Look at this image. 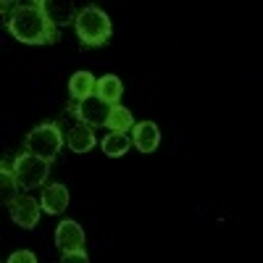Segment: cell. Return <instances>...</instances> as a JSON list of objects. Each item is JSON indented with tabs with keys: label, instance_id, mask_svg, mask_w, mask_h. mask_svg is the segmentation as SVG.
<instances>
[{
	"label": "cell",
	"instance_id": "obj_1",
	"mask_svg": "<svg viewBox=\"0 0 263 263\" xmlns=\"http://www.w3.org/2000/svg\"><path fill=\"white\" fill-rule=\"evenodd\" d=\"M6 32L24 45H55L61 40V29L53 24L42 0H24L18 3L3 21Z\"/></svg>",
	"mask_w": 263,
	"mask_h": 263
},
{
	"label": "cell",
	"instance_id": "obj_2",
	"mask_svg": "<svg viewBox=\"0 0 263 263\" xmlns=\"http://www.w3.org/2000/svg\"><path fill=\"white\" fill-rule=\"evenodd\" d=\"M74 29H77V37H79V42L84 48H103L114 37L111 16L98 6L79 8L77 16H74Z\"/></svg>",
	"mask_w": 263,
	"mask_h": 263
},
{
	"label": "cell",
	"instance_id": "obj_3",
	"mask_svg": "<svg viewBox=\"0 0 263 263\" xmlns=\"http://www.w3.org/2000/svg\"><path fill=\"white\" fill-rule=\"evenodd\" d=\"M21 150H27V153H32V156L53 163L61 156V150H63V129H61V124L58 121H42V124H37L34 129L27 132L24 147H21Z\"/></svg>",
	"mask_w": 263,
	"mask_h": 263
},
{
	"label": "cell",
	"instance_id": "obj_4",
	"mask_svg": "<svg viewBox=\"0 0 263 263\" xmlns=\"http://www.w3.org/2000/svg\"><path fill=\"white\" fill-rule=\"evenodd\" d=\"M11 168H13V177L18 182V190H24V192L27 190H40L50 179V163L32 156V153H27V150H21L18 156H13Z\"/></svg>",
	"mask_w": 263,
	"mask_h": 263
},
{
	"label": "cell",
	"instance_id": "obj_5",
	"mask_svg": "<svg viewBox=\"0 0 263 263\" xmlns=\"http://www.w3.org/2000/svg\"><path fill=\"white\" fill-rule=\"evenodd\" d=\"M108 108H111L108 103H103L100 98L90 95V98H84V100H79V103H71V100H69V105H66V114H71L77 121L98 129V126H105Z\"/></svg>",
	"mask_w": 263,
	"mask_h": 263
},
{
	"label": "cell",
	"instance_id": "obj_6",
	"mask_svg": "<svg viewBox=\"0 0 263 263\" xmlns=\"http://www.w3.org/2000/svg\"><path fill=\"white\" fill-rule=\"evenodd\" d=\"M8 213H11V218H13L16 227H21V229H34L37 221H40L42 205H40L37 197H32L29 192H24V195L18 192L13 200H11V205H8Z\"/></svg>",
	"mask_w": 263,
	"mask_h": 263
},
{
	"label": "cell",
	"instance_id": "obj_7",
	"mask_svg": "<svg viewBox=\"0 0 263 263\" xmlns=\"http://www.w3.org/2000/svg\"><path fill=\"white\" fill-rule=\"evenodd\" d=\"M55 248L61 253L69 250H84L87 239H84V229L74 221V218H63V221L55 227Z\"/></svg>",
	"mask_w": 263,
	"mask_h": 263
},
{
	"label": "cell",
	"instance_id": "obj_8",
	"mask_svg": "<svg viewBox=\"0 0 263 263\" xmlns=\"http://www.w3.org/2000/svg\"><path fill=\"white\" fill-rule=\"evenodd\" d=\"M132 147H137L140 153H156L161 145V129L156 121H135V126L129 129Z\"/></svg>",
	"mask_w": 263,
	"mask_h": 263
},
{
	"label": "cell",
	"instance_id": "obj_9",
	"mask_svg": "<svg viewBox=\"0 0 263 263\" xmlns=\"http://www.w3.org/2000/svg\"><path fill=\"white\" fill-rule=\"evenodd\" d=\"M69 190H66V184L61 182H45L42 184V197H40V205L42 211H45L48 216H58L63 213L66 208H69Z\"/></svg>",
	"mask_w": 263,
	"mask_h": 263
},
{
	"label": "cell",
	"instance_id": "obj_10",
	"mask_svg": "<svg viewBox=\"0 0 263 263\" xmlns=\"http://www.w3.org/2000/svg\"><path fill=\"white\" fill-rule=\"evenodd\" d=\"M63 142H66V147L74 150V153H90V150L98 145V137H95V129H92V126L77 121L69 132H66Z\"/></svg>",
	"mask_w": 263,
	"mask_h": 263
},
{
	"label": "cell",
	"instance_id": "obj_11",
	"mask_svg": "<svg viewBox=\"0 0 263 263\" xmlns=\"http://www.w3.org/2000/svg\"><path fill=\"white\" fill-rule=\"evenodd\" d=\"M95 98H100L103 103L114 105V103H121L124 98V84L116 74H105L100 79H95Z\"/></svg>",
	"mask_w": 263,
	"mask_h": 263
},
{
	"label": "cell",
	"instance_id": "obj_12",
	"mask_svg": "<svg viewBox=\"0 0 263 263\" xmlns=\"http://www.w3.org/2000/svg\"><path fill=\"white\" fill-rule=\"evenodd\" d=\"M42 6H45L48 16L53 18V24L61 29V27H69L74 24V16H77V8L71 0H42Z\"/></svg>",
	"mask_w": 263,
	"mask_h": 263
},
{
	"label": "cell",
	"instance_id": "obj_13",
	"mask_svg": "<svg viewBox=\"0 0 263 263\" xmlns=\"http://www.w3.org/2000/svg\"><path fill=\"white\" fill-rule=\"evenodd\" d=\"M21 190H18V182H16V177H13V168H11V163L0 156V205H11V200L18 195Z\"/></svg>",
	"mask_w": 263,
	"mask_h": 263
},
{
	"label": "cell",
	"instance_id": "obj_14",
	"mask_svg": "<svg viewBox=\"0 0 263 263\" xmlns=\"http://www.w3.org/2000/svg\"><path fill=\"white\" fill-rule=\"evenodd\" d=\"M135 126V116H132V111L126 105L121 103H114L111 108H108V119H105V129L108 132H126Z\"/></svg>",
	"mask_w": 263,
	"mask_h": 263
},
{
	"label": "cell",
	"instance_id": "obj_15",
	"mask_svg": "<svg viewBox=\"0 0 263 263\" xmlns=\"http://www.w3.org/2000/svg\"><path fill=\"white\" fill-rule=\"evenodd\" d=\"M95 95V77L90 71H77L71 79H69V98L71 103H79L84 98Z\"/></svg>",
	"mask_w": 263,
	"mask_h": 263
},
{
	"label": "cell",
	"instance_id": "obj_16",
	"mask_svg": "<svg viewBox=\"0 0 263 263\" xmlns=\"http://www.w3.org/2000/svg\"><path fill=\"white\" fill-rule=\"evenodd\" d=\"M129 147H132V137L126 135V132H108V135L103 137V142H100V150L105 153L108 158L126 156Z\"/></svg>",
	"mask_w": 263,
	"mask_h": 263
},
{
	"label": "cell",
	"instance_id": "obj_17",
	"mask_svg": "<svg viewBox=\"0 0 263 263\" xmlns=\"http://www.w3.org/2000/svg\"><path fill=\"white\" fill-rule=\"evenodd\" d=\"M8 260H11V263H34L37 255H34L32 250H16V253L8 255Z\"/></svg>",
	"mask_w": 263,
	"mask_h": 263
},
{
	"label": "cell",
	"instance_id": "obj_18",
	"mask_svg": "<svg viewBox=\"0 0 263 263\" xmlns=\"http://www.w3.org/2000/svg\"><path fill=\"white\" fill-rule=\"evenodd\" d=\"M61 260L63 263H71V260L87 263V260H90V255H87V250H69V253H61Z\"/></svg>",
	"mask_w": 263,
	"mask_h": 263
},
{
	"label": "cell",
	"instance_id": "obj_19",
	"mask_svg": "<svg viewBox=\"0 0 263 263\" xmlns=\"http://www.w3.org/2000/svg\"><path fill=\"white\" fill-rule=\"evenodd\" d=\"M18 3H24V0H0V16H8Z\"/></svg>",
	"mask_w": 263,
	"mask_h": 263
}]
</instances>
